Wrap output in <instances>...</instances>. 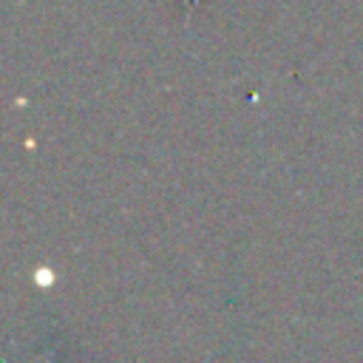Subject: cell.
I'll list each match as a JSON object with an SVG mask.
<instances>
[{"instance_id": "obj_1", "label": "cell", "mask_w": 363, "mask_h": 363, "mask_svg": "<svg viewBox=\"0 0 363 363\" xmlns=\"http://www.w3.org/2000/svg\"><path fill=\"white\" fill-rule=\"evenodd\" d=\"M37 284H51V269H37Z\"/></svg>"}]
</instances>
